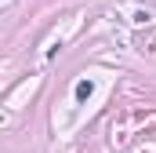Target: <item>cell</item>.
<instances>
[{
  "mask_svg": "<svg viewBox=\"0 0 156 153\" xmlns=\"http://www.w3.org/2000/svg\"><path fill=\"white\" fill-rule=\"evenodd\" d=\"M91 95V80H80L76 84V99H87Z\"/></svg>",
  "mask_w": 156,
  "mask_h": 153,
  "instance_id": "1",
  "label": "cell"
}]
</instances>
